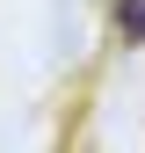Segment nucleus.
Instances as JSON below:
<instances>
[{
  "instance_id": "nucleus-1",
  "label": "nucleus",
  "mask_w": 145,
  "mask_h": 153,
  "mask_svg": "<svg viewBox=\"0 0 145 153\" xmlns=\"http://www.w3.org/2000/svg\"><path fill=\"white\" fill-rule=\"evenodd\" d=\"M116 29L123 44H145V0H116Z\"/></svg>"
}]
</instances>
